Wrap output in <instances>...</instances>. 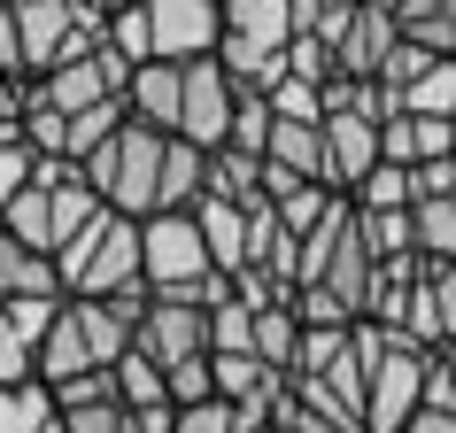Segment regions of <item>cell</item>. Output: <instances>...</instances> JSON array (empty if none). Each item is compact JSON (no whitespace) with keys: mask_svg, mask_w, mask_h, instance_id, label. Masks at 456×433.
Wrapping results in <instances>:
<instances>
[{"mask_svg":"<svg viewBox=\"0 0 456 433\" xmlns=\"http://www.w3.org/2000/svg\"><path fill=\"white\" fill-rule=\"evenodd\" d=\"M140 356H155L170 372V364L186 356H209V310L201 302H170V294H155L140 317Z\"/></svg>","mask_w":456,"mask_h":433,"instance_id":"obj_7","label":"cell"},{"mask_svg":"<svg viewBox=\"0 0 456 433\" xmlns=\"http://www.w3.org/2000/svg\"><path fill=\"white\" fill-rule=\"evenodd\" d=\"M363 0H317V16H356Z\"/></svg>","mask_w":456,"mask_h":433,"instance_id":"obj_44","label":"cell"},{"mask_svg":"<svg viewBox=\"0 0 456 433\" xmlns=\"http://www.w3.org/2000/svg\"><path fill=\"white\" fill-rule=\"evenodd\" d=\"M155 31V62H209L224 47V0H140Z\"/></svg>","mask_w":456,"mask_h":433,"instance_id":"obj_4","label":"cell"},{"mask_svg":"<svg viewBox=\"0 0 456 433\" xmlns=\"http://www.w3.org/2000/svg\"><path fill=\"white\" fill-rule=\"evenodd\" d=\"M271 132H279L271 94H240V109H232V140H224V147H240V155H256V163H264V155H271Z\"/></svg>","mask_w":456,"mask_h":433,"instance_id":"obj_29","label":"cell"},{"mask_svg":"<svg viewBox=\"0 0 456 433\" xmlns=\"http://www.w3.org/2000/svg\"><path fill=\"white\" fill-rule=\"evenodd\" d=\"M426 287H433V302H441V333L456 340V264H426Z\"/></svg>","mask_w":456,"mask_h":433,"instance_id":"obj_42","label":"cell"},{"mask_svg":"<svg viewBox=\"0 0 456 433\" xmlns=\"http://www.w3.org/2000/svg\"><path fill=\"white\" fill-rule=\"evenodd\" d=\"M201 201H209V155H201L193 140H170V155H163V209H201Z\"/></svg>","mask_w":456,"mask_h":433,"instance_id":"obj_18","label":"cell"},{"mask_svg":"<svg viewBox=\"0 0 456 433\" xmlns=\"http://www.w3.org/2000/svg\"><path fill=\"white\" fill-rule=\"evenodd\" d=\"M62 410H54V387H0V433H47Z\"/></svg>","mask_w":456,"mask_h":433,"instance_id":"obj_25","label":"cell"},{"mask_svg":"<svg viewBox=\"0 0 456 433\" xmlns=\"http://www.w3.org/2000/svg\"><path fill=\"white\" fill-rule=\"evenodd\" d=\"M163 155H170V132H147V124H124L117 140L101 147L86 170V186L109 201L117 216H132V225H147V216L163 209Z\"/></svg>","mask_w":456,"mask_h":433,"instance_id":"obj_3","label":"cell"},{"mask_svg":"<svg viewBox=\"0 0 456 433\" xmlns=\"http://www.w3.org/2000/svg\"><path fill=\"white\" fill-rule=\"evenodd\" d=\"M426 62H441V54H426V47H410V39H403V47L387 54V70H379V86H387V94H395V101H403L410 86H418V78H426Z\"/></svg>","mask_w":456,"mask_h":433,"instance_id":"obj_36","label":"cell"},{"mask_svg":"<svg viewBox=\"0 0 456 433\" xmlns=\"http://www.w3.org/2000/svg\"><path fill=\"white\" fill-rule=\"evenodd\" d=\"M170 403H178V410H193V403H216V364H209V356L170 364Z\"/></svg>","mask_w":456,"mask_h":433,"instance_id":"obj_33","label":"cell"},{"mask_svg":"<svg viewBox=\"0 0 456 433\" xmlns=\"http://www.w3.org/2000/svg\"><path fill=\"white\" fill-rule=\"evenodd\" d=\"M117 395H124V410H155V403H170V372L132 348V356L117 364Z\"/></svg>","mask_w":456,"mask_h":433,"instance_id":"obj_28","label":"cell"},{"mask_svg":"<svg viewBox=\"0 0 456 433\" xmlns=\"http://www.w3.org/2000/svg\"><path fill=\"white\" fill-rule=\"evenodd\" d=\"M86 403H124V395H117V372H86V380L54 387V410H86Z\"/></svg>","mask_w":456,"mask_h":433,"instance_id":"obj_38","label":"cell"},{"mask_svg":"<svg viewBox=\"0 0 456 433\" xmlns=\"http://www.w3.org/2000/svg\"><path fill=\"white\" fill-rule=\"evenodd\" d=\"M178 433H240V410L232 403H193V410H178Z\"/></svg>","mask_w":456,"mask_h":433,"instance_id":"obj_39","label":"cell"},{"mask_svg":"<svg viewBox=\"0 0 456 433\" xmlns=\"http://www.w3.org/2000/svg\"><path fill=\"white\" fill-rule=\"evenodd\" d=\"M16 140H24V124H0V147H16Z\"/></svg>","mask_w":456,"mask_h":433,"instance_id":"obj_45","label":"cell"},{"mask_svg":"<svg viewBox=\"0 0 456 433\" xmlns=\"http://www.w3.org/2000/svg\"><path fill=\"white\" fill-rule=\"evenodd\" d=\"M224 39L287 54L294 39H302V16H294V0H224Z\"/></svg>","mask_w":456,"mask_h":433,"instance_id":"obj_11","label":"cell"},{"mask_svg":"<svg viewBox=\"0 0 456 433\" xmlns=\"http://www.w3.org/2000/svg\"><path fill=\"white\" fill-rule=\"evenodd\" d=\"M271 109H279V124H325V86H310V78H287V86L271 94Z\"/></svg>","mask_w":456,"mask_h":433,"instance_id":"obj_34","label":"cell"},{"mask_svg":"<svg viewBox=\"0 0 456 433\" xmlns=\"http://www.w3.org/2000/svg\"><path fill=\"white\" fill-rule=\"evenodd\" d=\"M256 356H264L279 380H294V364H302V317H294V302L256 310Z\"/></svg>","mask_w":456,"mask_h":433,"instance_id":"obj_21","label":"cell"},{"mask_svg":"<svg viewBox=\"0 0 456 433\" xmlns=\"http://www.w3.org/2000/svg\"><path fill=\"white\" fill-rule=\"evenodd\" d=\"M325 170H333V193H356L379 170V124L371 117H325Z\"/></svg>","mask_w":456,"mask_h":433,"instance_id":"obj_10","label":"cell"},{"mask_svg":"<svg viewBox=\"0 0 456 433\" xmlns=\"http://www.w3.org/2000/svg\"><path fill=\"white\" fill-rule=\"evenodd\" d=\"M124 8H140V0H124Z\"/></svg>","mask_w":456,"mask_h":433,"instance_id":"obj_46","label":"cell"},{"mask_svg":"<svg viewBox=\"0 0 456 433\" xmlns=\"http://www.w3.org/2000/svg\"><path fill=\"white\" fill-rule=\"evenodd\" d=\"M403 433H456V410H433V403H426V410H418V418H410Z\"/></svg>","mask_w":456,"mask_h":433,"instance_id":"obj_43","label":"cell"},{"mask_svg":"<svg viewBox=\"0 0 456 433\" xmlns=\"http://www.w3.org/2000/svg\"><path fill=\"white\" fill-rule=\"evenodd\" d=\"M0 70L31 78V54H24V31H16V8H8V0H0Z\"/></svg>","mask_w":456,"mask_h":433,"instance_id":"obj_40","label":"cell"},{"mask_svg":"<svg viewBox=\"0 0 456 433\" xmlns=\"http://www.w3.org/2000/svg\"><path fill=\"white\" fill-rule=\"evenodd\" d=\"M287 78H310V86H333V47H325V39H294L287 47Z\"/></svg>","mask_w":456,"mask_h":433,"instance_id":"obj_37","label":"cell"},{"mask_svg":"<svg viewBox=\"0 0 456 433\" xmlns=\"http://www.w3.org/2000/svg\"><path fill=\"white\" fill-rule=\"evenodd\" d=\"M232 109H240V86H232V70L224 62H186V117H178V140H193L201 155H216V147L232 140Z\"/></svg>","mask_w":456,"mask_h":433,"instance_id":"obj_5","label":"cell"},{"mask_svg":"<svg viewBox=\"0 0 456 433\" xmlns=\"http://www.w3.org/2000/svg\"><path fill=\"white\" fill-rule=\"evenodd\" d=\"M356 348H363V372H371V387H363V433H403L426 410V364L433 356L410 348L403 333L371 325V317L356 325Z\"/></svg>","mask_w":456,"mask_h":433,"instance_id":"obj_2","label":"cell"},{"mask_svg":"<svg viewBox=\"0 0 456 433\" xmlns=\"http://www.w3.org/2000/svg\"><path fill=\"white\" fill-rule=\"evenodd\" d=\"M209 356H256V310H248L240 294L209 310Z\"/></svg>","mask_w":456,"mask_h":433,"instance_id":"obj_30","label":"cell"},{"mask_svg":"<svg viewBox=\"0 0 456 433\" xmlns=\"http://www.w3.org/2000/svg\"><path fill=\"white\" fill-rule=\"evenodd\" d=\"M333 201H340L333 186H294L287 201H279V225H287L294 241H310L317 225H325V216H333Z\"/></svg>","mask_w":456,"mask_h":433,"instance_id":"obj_31","label":"cell"},{"mask_svg":"<svg viewBox=\"0 0 456 433\" xmlns=\"http://www.w3.org/2000/svg\"><path fill=\"white\" fill-rule=\"evenodd\" d=\"M39 294H62V271H54V256L24 248L8 225H0V310H8V302H39Z\"/></svg>","mask_w":456,"mask_h":433,"instance_id":"obj_14","label":"cell"},{"mask_svg":"<svg viewBox=\"0 0 456 433\" xmlns=\"http://www.w3.org/2000/svg\"><path fill=\"white\" fill-rule=\"evenodd\" d=\"M410 225H418V264H456V193L410 201Z\"/></svg>","mask_w":456,"mask_h":433,"instance_id":"obj_22","label":"cell"},{"mask_svg":"<svg viewBox=\"0 0 456 433\" xmlns=\"http://www.w3.org/2000/svg\"><path fill=\"white\" fill-rule=\"evenodd\" d=\"M264 163L294 170V178H310V186H333V170H325V124H279Z\"/></svg>","mask_w":456,"mask_h":433,"instance_id":"obj_17","label":"cell"},{"mask_svg":"<svg viewBox=\"0 0 456 433\" xmlns=\"http://www.w3.org/2000/svg\"><path fill=\"white\" fill-rule=\"evenodd\" d=\"M271 426H279V433H340V426H325V418H310V410L294 403V387L271 403Z\"/></svg>","mask_w":456,"mask_h":433,"instance_id":"obj_41","label":"cell"},{"mask_svg":"<svg viewBox=\"0 0 456 433\" xmlns=\"http://www.w3.org/2000/svg\"><path fill=\"white\" fill-rule=\"evenodd\" d=\"M403 117H441V124H456V54L426 62V78L403 94Z\"/></svg>","mask_w":456,"mask_h":433,"instance_id":"obj_24","label":"cell"},{"mask_svg":"<svg viewBox=\"0 0 456 433\" xmlns=\"http://www.w3.org/2000/svg\"><path fill=\"white\" fill-rule=\"evenodd\" d=\"M31 186H39V155H31L24 140L0 147V216H8V201H16V193H31Z\"/></svg>","mask_w":456,"mask_h":433,"instance_id":"obj_35","label":"cell"},{"mask_svg":"<svg viewBox=\"0 0 456 433\" xmlns=\"http://www.w3.org/2000/svg\"><path fill=\"white\" fill-rule=\"evenodd\" d=\"M178 117H186V62H147L132 78V124L178 140Z\"/></svg>","mask_w":456,"mask_h":433,"instance_id":"obj_12","label":"cell"},{"mask_svg":"<svg viewBox=\"0 0 456 433\" xmlns=\"http://www.w3.org/2000/svg\"><path fill=\"white\" fill-rule=\"evenodd\" d=\"M62 302H70V294H39V302H8V310H0V387H31L39 380V348H47Z\"/></svg>","mask_w":456,"mask_h":433,"instance_id":"obj_6","label":"cell"},{"mask_svg":"<svg viewBox=\"0 0 456 433\" xmlns=\"http://www.w3.org/2000/svg\"><path fill=\"white\" fill-rule=\"evenodd\" d=\"M54 271H62V294H77V302H109V294L147 287L140 225H132V216H117V209L94 216V225H86V233L54 256Z\"/></svg>","mask_w":456,"mask_h":433,"instance_id":"obj_1","label":"cell"},{"mask_svg":"<svg viewBox=\"0 0 456 433\" xmlns=\"http://www.w3.org/2000/svg\"><path fill=\"white\" fill-rule=\"evenodd\" d=\"M0 225H8V233H16L24 248H39V256H54V186H31V193H16Z\"/></svg>","mask_w":456,"mask_h":433,"instance_id":"obj_23","label":"cell"},{"mask_svg":"<svg viewBox=\"0 0 456 433\" xmlns=\"http://www.w3.org/2000/svg\"><path fill=\"white\" fill-rule=\"evenodd\" d=\"M441 155H456V124H441V117H387L379 124V163L418 170V163H441Z\"/></svg>","mask_w":456,"mask_h":433,"instance_id":"obj_13","label":"cell"},{"mask_svg":"<svg viewBox=\"0 0 456 433\" xmlns=\"http://www.w3.org/2000/svg\"><path fill=\"white\" fill-rule=\"evenodd\" d=\"M193 225H201V241H209V256H216V271L232 279V271H248V233H256V216L240 209V201H201L193 209Z\"/></svg>","mask_w":456,"mask_h":433,"instance_id":"obj_15","label":"cell"},{"mask_svg":"<svg viewBox=\"0 0 456 433\" xmlns=\"http://www.w3.org/2000/svg\"><path fill=\"white\" fill-rule=\"evenodd\" d=\"M395 24H403L410 47L456 54V0H395Z\"/></svg>","mask_w":456,"mask_h":433,"instance_id":"obj_20","label":"cell"},{"mask_svg":"<svg viewBox=\"0 0 456 433\" xmlns=\"http://www.w3.org/2000/svg\"><path fill=\"white\" fill-rule=\"evenodd\" d=\"M124 124H132V101H101V109H86V117H70V163H94L101 147L117 140Z\"/></svg>","mask_w":456,"mask_h":433,"instance_id":"obj_26","label":"cell"},{"mask_svg":"<svg viewBox=\"0 0 456 433\" xmlns=\"http://www.w3.org/2000/svg\"><path fill=\"white\" fill-rule=\"evenodd\" d=\"M348 201H356L363 216H395V209H410V201H418V178H410L403 163H379L356 193H348Z\"/></svg>","mask_w":456,"mask_h":433,"instance_id":"obj_27","label":"cell"},{"mask_svg":"<svg viewBox=\"0 0 456 433\" xmlns=\"http://www.w3.org/2000/svg\"><path fill=\"white\" fill-rule=\"evenodd\" d=\"M86 372H101V364H94V348H86V333H77V310L62 302L47 348H39V387H70V380H86Z\"/></svg>","mask_w":456,"mask_h":433,"instance_id":"obj_16","label":"cell"},{"mask_svg":"<svg viewBox=\"0 0 456 433\" xmlns=\"http://www.w3.org/2000/svg\"><path fill=\"white\" fill-rule=\"evenodd\" d=\"M109 47H117L132 70H147V62H155V31H147V8H117V16H109Z\"/></svg>","mask_w":456,"mask_h":433,"instance_id":"obj_32","label":"cell"},{"mask_svg":"<svg viewBox=\"0 0 456 433\" xmlns=\"http://www.w3.org/2000/svg\"><path fill=\"white\" fill-rule=\"evenodd\" d=\"M395 47H403V24H395V8L363 0L356 16L333 31V70H340V78H379Z\"/></svg>","mask_w":456,"mask_h":433,"instance_id":"obj_8","label":"cell"},{"mask_svg":"<svg viewBox=\"0 0 456 433\" xmlns=\"http://www.w3.org/2000/svg\"><path fill=\"white\" fill-rule=\"evenodd\" d=\"M209 193H216V201H240L248 216L271 209V201H264V163L240 155V147H216V155H209Z\"/></svg>","mask_w":456,"mask_h":433,"instance_id":"obj_19","label":"cell"},{"mask_svg":"<svg viewBox=\"0 0 456 433\" xmlns=\"http://www.w3.org/2000/svg\"><path fill=\"white\" fill-rule=\"evenodd\" d=\"M8 8H16V31H24L31 78H47L77 39V0H8Z\"/></svg>","mask_w":456,"mask_h":433,"instance_id":"obj_9","label":"cell"}]
</instances>
